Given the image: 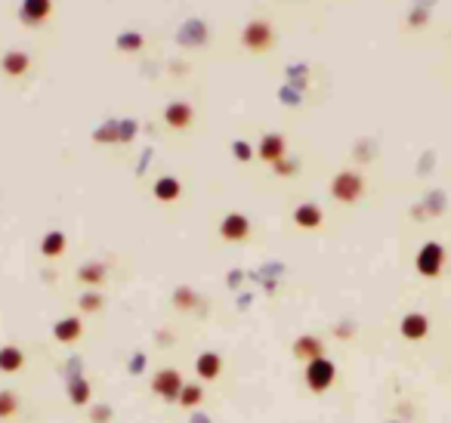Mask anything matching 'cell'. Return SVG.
<instances>
[{"label": "cell", "mask_w": 451, "mask_h": 423, "mask_svg": "<svg viewBox=\"0 0 451 423\" xmlns=\"http://www.w3.org/2000/svg\"><path fill=\"white\" fill-rule=\"evenodd\" d=\"M81 334V322L78 318H65V322H59L56 325V337H59L62 343H69V340H74V337Z\"/></svg>", "instance_id": "15"}, {"label": "cell", "mask_w": 451, "mask_h": 423, "mask_svg": "<svg viewBox=\"0 0 451 423\" xmlns=\"http://www.w3.org/2000/svg\"><path fill=\"white\" fill-rule=\"evenodd\" d=\"M294 352L300 359H322V343H318L315 337H303V340H297Z\"/></svg>", "instance_id": "14"}, {"label": "cell", "mask_w": 451, "mask_h": 423, "mask_svg": "<svg viewBox=\"0 0 451 423\" xmlns=\"http://www.w3.org/2000/svg\"><path fill=\"white\" fill-rule=\"evenodd\" d=\"M155 198L158 201H176L180 198V183H176L173 176H161V180L155 183Z\"/></svg>", "instance_id": "12"}, {"label": "cell", "mask_w": 451, "mask_h": 423, "mask_svg": "<svg viewBox=\"0 0 451 423\" xmlns=\"http://www.w3.org/2000/svg\"><path fill=\"white\" fill-rule=\"evenodd\" d=\"M362 189H365L362 176H359V173H350V170L337 173V176H334V183H331V195H334L337 201H343V204H353V201H359Z\"/></svg>", "instance_id": "2"}, {"label": "cell", "mask_w": 451, "mask_h": 423, "mask_svg": "<svg viewBox=\"0 0 451 423\" xmlns=\"http://www.w3.org/2000/svg\"><path fill=\"white\" fill-rule=\"evenodd\" d=\"M118 46H124V50H136V46H139V37H136V34H127L124 41H118Z\"/></svg>", "instance_id": "21"}, {"label": "cell", "mask_w": 451, "mask_h": 423, "mask_svg": "<svg viewBox=\"0 0 451 423\" xmlns=\"http://www.w3.org/2000/svg\"><path fill=\"white\" fill-rule=\"evenodd\" d=\"M16 408H19L16 392H9V389L0 392V417H13V414H16Z\"/></svg>", "instance_id": "19"}, {"label": "cell", "mask_w": 451, "mask_h": 423, "mask_svg": "<svg viewBox=\"0 0 451 423\" xmlns=\"http://www.w3.org/2000/svg\"><path fill=\"white\" fill-rule=\"evenodd\" d=\"M50 13H53V0H22V6H19V19L31 28L44 25Z\"/></svg>", "instance_id": "4"}, {"label": "cell", "mask_w": 451, "mask_h": 423, "mask_svg": "<svg viewBox=\"0 0 451 423\" xmlns=\"http://www.w3.org/2000/svg\"><path fill=\"white\" fill-rule=\"evenodd\" d=\"M0 368H4V371H16V368H22V352L13 350V346H6V350L0 352Z\"/></svg>", "instance_id": "16"}, {"label": "cell", "mask_w": 451, "mask_h": 423, "mask_svg": "<svg viewBox=\"0 0 451 423\" xmlns=\"http://www.w3.org/2000/svg\"><path fill=\"white\" fill-rule=\"evenodd\" d=\"M430 331V322H427V315H417V312H411L402 318V334L408 337V340H420V337H427Z\"/></svg>", "instance_id": "10"}, {"label": "cell", "mask_w": 451, "mask_h": 423, "mask_svg": "<svg viewBox=\"0 0 451 423\" xmlns=\"http://www.w3.org/2000/svg\"><path fill=\"white\" fill-rule=\"evenodd\" d=\"M220 235L226 241H244L250 235V223L244 220L241 213H229L226 220L220 223Z\"/></svg>", "instance_id": "6"}, {"label": "cell", "mask_w": 451, "mask_h": 423, "mask_svg": "<svg viewBox=\"0 0 451 423\" xmlns=\"http://www.w3.org/2000/svg\"><path fill=\"white\" fill-rule=\"evenodd\" d=\"M294 223L300 229H318V225H322V210H318L315 204H300L294 210Z\"/></svg>", "instance_id": "11"}, {"label": "cell", "mask_w": 451, "mask_h": 423, "mask_svg": "<svg viewBox=\"0 0 451 423\" xmlns=\"http://www.w3.org/2000/svg\"><path fill=\"white\" fill-rule=\"evenodd\" d=\"M306 377H309V387L322 392L334 383V365L328 359H313V365L306 368Z\"/></svg>", "instance_id": "5"}, {"label": "cell", "mask_w": 451, "mask_h": 423, "mask_svg": "<svg viewBox=\"0 0 451 423\" xmlns=\"http://www.w3.org/2000/svg\"><path fill=\"white\" fill-rule=\"evenodd\" d=\"M198 371H201L204 380H213L220 374V359H217V355H204V359L198 362Z\"/></svg>", "instance_id": "18"}, {"label": "cell", "mask_w": 451, "mask_h": 423, "mask_svg": "<svg viewBox=\"0 0 451 423\" xmlns=\"http://www.w3.org/2000/svg\"><path fill=\"white\" fill-rule=\"evenodd\" d=\"M62 248H65L62 232H50V235L44 238V253H46V257H59Z\"/></svg>", "instance_id": "17"}, {"label": "cell", "mask_w": 451, "mask_h": 423, "mask_svg": "<svg viewBox=\"0 0 451 423\" xmlns=\"http://www.w3.org/2000/svg\"><path fill=\"white\" fill-rule=\"evenodd\" d=\"M241 44L248 46L253 53H266L272 44H275V31H272V25L266 19H253V22L244 25L241 31Z\"/></svg>", "instance_id": "1"}, {"label": "cell", "mask_w": 451, "mask_h": 423, "mask_svg": "<svg viewBox=\"0 0 451 423\" xmlns=\"http://www.w3.org/2000/svg\"><path fill=\"white\" fill-rule=\"evenodd\" d=\"M164 121H167V124H171L173 130L189 127V121H192V106H186V102H173V106H167Z\"/></svg>", "instance_id": "9"}, {"label": "cell", "mask_w": 451, "mask_h": 423, "mask_svg": "<svg viewBox=\"0 0 451 423\" xmlns=\"http://www.w3.org/2000/svg\"><path fill=\"white\" fill-rule=\"evenodd\" d=\"M442 263H445V250L439 248L436 241H430V244L420 248V253H417V272L420 275L436 278L439 272H442Z\"/></svg>", "instance_id": "3"}, {"label": "cell", "mask_w": 451, "mask_h": 423, "mask_svg": "<svg viewBox=\"0 0 451 423\" xmlns=\"http://www.w3.org/2000/svg\"><path fill=\"white\" fill-rule=\"evenodd\" d=\"M0 68H4L6 78H22V74L28 71V56L19 53V50H9L4 59H0Z\"/></svg>", "instance_id": "8"}, {"label": "cell", "mask_w": 451, "mask_h": 423, "mask_svg": "<svg viewBox=\"0 0 451 423\" xmlns=\"http://www.w3.org/2000/svg\"><path fill=\"white\" fill-rule=\"evenodd\" d=\"M235 155H238V158H244V161H248V158H250V148L238 143V146H235Z\"/></svg>", "instance_id": "22"}, {"label": "cell", "mask_w": 451, "mask_h": 423, "mask_svg": "<svg viewBox=\"0 0 451 423\" xmlns=\"http://www.w3.org/2000/svg\"><path fill=\"white\" fill-rule=\"evenodd\" d=\"M285 155V139L281 136H266L260 146V158L263 161H278V158Z\"/></svg>", "instance_id": "13"}, {"label": "cell", "mask_w": 451, "mask_h": 423, "mask_svg": "<svg viewBox=\"0 0 451 423\" xmlns=\"http://www.w3.org/2000/svg\"><path fill=\"white\" fill-rule=\"evenodd\" d=\"M198 399H201V389H183V405H198Z\"/></svg>", "instance_id": "20"}, {"label": "cell", "mask_w": 451, "mask_h": 423, "mask_svg": "<svg viewBox=\"0 0 451 423\" xmlns=\"http://www.w3.org/2000/svg\"><path fill=\"white\" fill-rule=\"evenodd\" d=\"M180 389H183V380H180V374H176V371H161L155 377V392H158V396L173 402L176 396H180Z\"/></svg>", "instance_id": "7"}]
</instances>
